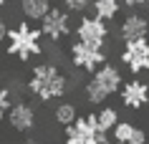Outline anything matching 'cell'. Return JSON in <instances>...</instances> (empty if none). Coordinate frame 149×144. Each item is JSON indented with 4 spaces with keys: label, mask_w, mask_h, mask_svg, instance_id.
Here are the masks:
<instances>
[{
    "label": "cell",
    "mask_w": 149,
    "mask_h": 144,
    "mask_svg": "<svg viewBox=\"0 0 149 144\" xmlns=\"http://www.w3.org/2000/svg\"><path fill=\"white\" fill-rule=\"evenodd\" d=\"M111 134L116 142H124V144H147V131L132 121H119L116 127L111 129Z\"/></svg>",
    "instance_id": "7c38bea8"
},
{
    "label": "cell",
    "mask_w": 149,
    "mask_h": 144,
    "mask_svg": "<svg viewBox=\"0 0 149 144\" xmlns=\"http://www.w3.org/2000/svg\"><path fill=\"white\" fill-rule=\"evenodd\" d=\"M121 3H124L126 8H141V5H144L147 0H121Z\"/></svg>",
    "instance_id": "d6986e66"
},
{
    "label": "cell",
    "mask_w": 149,
    "mask_h": 144,
    "mask_svg": "<svg viewBox=\"0 0 149 144\" xmlns=\"http://www.w3.org/2000/svg\"><path fill=\"white\" fill-rule=\"evenodd\" d=\"M66 144H111L109 134L99 129L96 114L79 116V119L66 127Z\"/></svg>",
    "instance_id": "277c9868"
},
{
    "label": "cell",
    "mask_w": 149,
    "mask_h": 144,
    "mask_svg": "<svg viewBox=\"0 0 149 144\" xmlns=\"http://www.w3.org/2000/svg\"><path fill=\"white\" fill-rule=\"evenodd\" d=\"M76 38L86 46H96V48H104L106 46V38H109V28H106V20L101 18H81L79 25H76Z\"/></svg>",
    "instance_id": "8992f818"
},
{
    "label": "cell",
    "mask_w": 149,
    "mask_h": 144,
    "mask_svg": "<svg viewBox=\"0 0 149 144\" xmlns=\"http://www.w3.org/2000/svg\"><path fill=\"white\" fill-rule=\"evenodd\" d=\"M121 86H124L121 71L111 63H104L99 71L91 73V81L86 83V99H88V104H104L109 96L121 91Z\"/></svg>",
    "instance_id": "7a4b0ae2"
},
{
    "label": "cell",
    "mask_w": 149,
    "mask_h": 144,
    "mask_svg": "<svg viewBox=\"0 0 149 144\" xmlns=\"http://www.w3.org/2000/svg\"><path fill=\"white\" fill-rule=\"evenodd\" d=\"M71 63L81 68V71H88L94 73L99 71L104 63H106V53H104V48H96V46H86V43H81L76 40L73 46H71Z\"/></svg>",
    "instance_id": "5b68a950"
},
{
    "label": "cell",
    "mask_w": 149,
    "mask_h": 144,
    "mask_svg": "<svg viewBox=\"0 0 149 144\" xmlns=\"http://www.w3.org/2000/svg\"><path fill=\"white\" fill-rule=\"evenodd\" d=\"M121 0H94V15L101 20H114L119 15Z\"/></svg>",
    "instance_id": "5bb4252c"
},
{
    "label": "cell",
    "mask_w": 149,
    "mask_h": 144,
    "mask_svg": "<svg viewBox=\"0 0 149 144\" xmlns=\"http://www.w3.org/2000/svg\"><path fill=\"white\" fill-rule=\"evenodd\" d=\"M119 35H121V40H124V43L147 38V35H149V20L141 15V13H129V15L121 20Z\"/></svg>",
    "instance_id": "30bf717a"
},
{
    "label": "cell",
    "mask_w": 149,
    "mask_h": 144,
    "mask_svg": "<svg viewBox=\"0 0 149 144\" xmlns=\"http://www.w3.org/2000/svg\"><path fill=\"white\" fill-rule=\"evenodd\" d=\"M28 88H31L33 96H38L40 101H53V99H61L66 94L68 79L63 76V71L56 63H40L33 68Z\"/></svg>",
    "instance_id": "6da1fadb"
},
{
    "label": "cell",
    "mask_w": 149,
    "mask_h": 144,
    "mask_svg": "<svg viewBox=\"0 0 149 144\" xmlns=\"http://www.w3.org/2000/svg\"><path fill=\"white\" fill-rule=\"evenodd\" d=\"M121 63H124L132 73L149 71V40L141 38V40H129V43H124Z\"/></svg>",
    "instance_id": "52a82bcc"
},
{
    "label": "cell",
    "mask_w": 149,
    "mask_h": 144,
    "mask_svg": "<svg viewBox=\"0 0 149 144\" xmlns=\"http://www.w3.org/2000/svg\"><path fill=\"white\" fill-rule=\"evenodd\" d=\"M10 109V91L8 88H0V121H3V114Z\"/></svg>",
    "instance_id": "ac0fdd59"
},
{
    "label": "cell",
    "mask_w": 149,
    "mask_h": 144,
    "mask_svg": "<svg viewBox=\"0 0 149 144\" xmlns=\"http://www.w3.org/2000/svg\"><path fill=\"white\" fill-rule=\"evenodd\" d=\"M5 3H8V0H0V5H5Z\"/></svg>",
    "instance_id": "603a6c76"
},
{
    "label": "cell",
    "mask_w": 149,
    "mask_h": 144,
    "mask_svg": "<svg viewBox=\"0 0 149 144\" xmlns=\"http://www.w3.org/2000/svg\"><path fill=\"white\" fill-rule=\"evenodd\" d=\"M96 121H99V129L109 134V131H111L114 127H116V124H119L121 119H119V111L114 109V106H104L101 111L96 114Z\"/></svg>",
    "instance_id": "2e32d148"
},
{
    "label": "cell",
    "mask_w": 149,
    "mask_h": 144,
    "mask_svg": "<svg viewBox=\"0 0 149 144\" xmlns=\"http://www.w3.org/2000/svg\"><path fill=\"white\" fill-rule=\"evenodd\" d=\"M8 121L15 131H31V129H36V111L28 104L18 101L8 109Z\"/></svg>",
    "instance_id": "8fae6325"
},
{
    "label": "cell",
    "mask_w": 149,
    "mask_h": 144,
    "mask_svg": "<svg viewBox=\"0 0 149 144\" xmlns=\"http://www.w3.org/2000/svg\"><path fill=\"white\" fill-rule=\"evenodd\" d=\"M8 38V25L3 23V18H0V40H5Z\"/></svg>",
    "instance_id": "ffe728a7"
},
{
    "label": "cell",
    "mask_w": 149,
    "mask_h": 144,
    "mask_svg": "<svg viewBox=\"0 0 149 144\" xmlns=\"http://www.w3.org/2000/svg\"><path fill=\"white\" fill-rule=\"evenodd\" d=\"M147 86H149V79H147Z\"/></svg>",
    "instance_id": "cb8c5ba5"
},
{
    "label": "cell",
    "mask_w": 149,
    "mask_h": 144,
    "mask_svg": "<svg viewBox=\"0 0 149 144\" xmlns=\"http://www.w3.org/2000/svg\"><path fill=\"white\" fill-rule=\"evenodd\" d=\"M20 144H40L38 139H25V142H20Z\"/></svg>",
    "instance_id": "44dd1931"
},
{
    "label": "cell",
    "mask_w": 149,
    "mask_h": 144,
    "mask_svg": "<svg viewBox=\"0 0 149 144\" xmlns=\"http://www.w3.org/2000/svg\"><path fill=\"white\" fill-rule=\"evenodd\" d=\"M121 104L126 109H134V111H139L144 106L149 104V86L147 81H139V79H132V81H124V86H121Z\"/></svg>",
    "instance_id": "9c48e42d"
},
{
    "label": "cell",
    "mask_w": 149,
    "mask_h": 144,
    "mask_svg": "<svg viewBox=\"0 0 149 144\" xmlns=\"http://www.w3.org/2000/svg\"><path fill=\"white\" fill-rule=\"evenodd\" d=\"M20 10L28 20H43L51 10L48 0H20Z\"/></svg>",
    "instance_id": "4fadbf2b"
},
{
    "label": "cell",
    "mask_w": 149,
    "mask_h": 144,
    "mask_svg": "<svg viewBox=\"0 0 149 144\" xmlns=\"http://www.w3.org/2000/svg\"><path fill=\"white\" fill-rule=\"evenodd\" d=\"M40 31H43V35L51 38V40L66 38V35L71 33V15H68V10L51 8V10H48V15L40 20Z\"/></svg>",
    "instance_id": "ba28073f"
},
{
    "label": "cell",
    "mask_w": 149,
    "mask_h": 144,
    "mask_svg": "<svg viewBox=\"0 0 149 144\" xmlns=\"http://www.w3.org/2000/svg\"><path fill=\"white\" fill-rule=\"evenodd\" d=\"M63 5H66L68 13H84L91 5V0H63Z\"/></svg>",
    "instance_id": "e0dca14e"
},
{
    "label": "cell",
    "mask_w": 149,
    "mask_h": 144,
    "mask_svg": "<svg viewBox=\"0 0 149 144\" xmlns=\"http://www.w3.org/2000/svg\"><path fill=\"white\" fill-rule=\"evenodd\" d=\"M111 144H124V142H116V139H114V142H111Z\"/></svg>",
    "instance_id": "7402d4cb"
},
{
    "label": "cell",
    "mask_w": 149,
    "mask_h": 144,
    "mask_svg": "<svg viewBox=\"0 0 149 144\" xmlns=\"http://www.w3.org/2000/svg\"><path fill=\"white\" fill-rule=\"evenodd\" d=\"M40 35H43V31L31 28V23H25V20L18 23L15 28L8 31V38H10L8 53L20 58V61H31L33 56L40 53Z\"/></svg>",
    "instance_id": "3957f363"
},
{
    "label": "cell",
    "mask_w": 149,
    "mask_h": 144,
    "mask_svg": "<svg viewBox=\"0 0 149 144\" xmlns=\"http://www.w3.org/2000/svg\"><path fill=\"white\" fill-rule=\"evenodd\" d=\"M53 116H56V121H58V124H61V127L66 129L68 124H73V121L79 119V111H76V106L71 104V101H63V104H58V106H56Z\"/></svg>",
    "instance_id": "9a60e30c"
}]
</instances>
